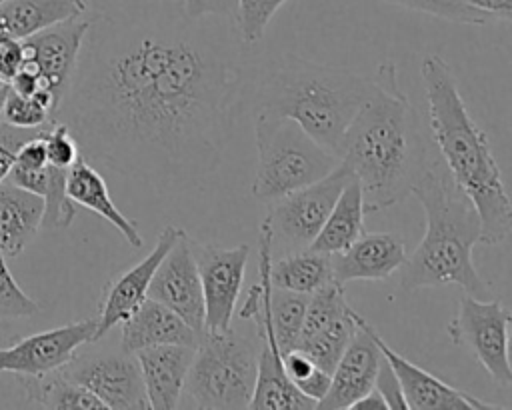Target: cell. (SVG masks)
I'll return each mask as SVG.
<instances>
[{
  "instance_id": "obj_1",
  "label": "cell",
  "mask_w": 512,
  "mask_h": 410,
  "mask_svg": "<svg viewBox=\"0 0 512 410\" xmlns=\"http://www.w3.org/2000/svg\"><path fill=\"white\" fill-rule=\"evenodd\" d=\"M170 2L132 18L92 16L52 116L88 162L164 196L218 170L244 104L236 24L190 20Z\"/></svg>"
},
{
  "instance_id": "obj_2",
  "label": "cell",
  "mask_w": 512,
  "mask_h": 410,
  "mask_svg": "<svg viewBox=\"0 0 512 410\" xmlns=\"http://www.w3.org/2000/svg\"><path fill=\"white\" fill-rule=\"evenodd\" d=\"M374 82V94L346 128L338 150L362 188L366 214L406 200L432 156L420 116L400 90L390 60L378 66Z\"/></svg>"
},
{
  "instance_id": "obj_3",
  "label": "cell",
  "mask_w": 512,
  "mask_h": 410,
  "mask_svg": "<svg viewBox=\"0 0 512 410\" xmlns=\"http://www.w3.org/2000/svg\"><path fill=\"white\" fill-rule=\"evenodd\" d=\"M420 76L440 160L480 216V242L500 244L512 230V204L486 132L470 116L454 72L440 54L424 56Z\"/></svg>"
},
{
  "instance_id": "obj_4",
  "label": "cell",
  "mask_w": 512,
  "mask_h": 410,
  "mask_svg": "<svg viewBox=\"0 0 512 410\" xmlns=\"http://www.w3.org/2000/svg\"><path fill=\"white\" fill-rule=\"evenodd\" d=\"M412 194L424 210L426 228L416 250L396 270L398 286L410 292L454 284L468 296H490V286L472 258L482 232L480 216L452 182L440 156H430Z\"/></svg>"
},
{
  "instance_id": "obj_5",
  "label": "cell",
  "mask_w": 512,
  "mask_h": 410,
  "mask_svg": "<svg viewBox=\"0 0 512 410\" xmlns=\"http://www.w3.org/2000/svg\"><path fill=\"white\" fill-rule=\"evenodd\" d=\"M374 90V78L298 54H282L254 84L248 106L252 118L294 120L312 140L338 156L346 128Z\"/></svg>"
},
{
  "instance_id": "obj_6",
  "label": "cell",
  "mask_w": 512,
  "mask_h": 410,
  "mask_svg": "<svg viewBox=\"0 0 512 410\" xmlns=\"http://www.w3.org/2000/svg\"><path fill=\"white\" fill-rule=\"evenodd\" d=\"M258 368V334L230 326L202 330L186 376L184 392L196 408H248Z\"/></svg>"
},
{
  "instance_id": "obj_7",
  "label": "cell",
  "mask_w": 512,
  "mask_h": 410,
  "mask_svg": "<svg viewBox=\"0 0 512 410\" xmlns=\"http://www.w3.org/2000/svg\"><path fill=\"white\" fill-rule=\"evenodd\" d=\"M252 122L258 158L250 194L264 204L324 178L340 162L294 120L254 116Z\"/></svg>"
},
{
  "instance_id": "obj_8",
  "label": "cell",
  "mask_w": 512,
  "mask_h": 410,
  "mask_svg": "<svg viewBox=\"0 0 512 410\" xmlns=\"http://www.w3.org/2000/svg\"><path fill=\"white\" fill-rule=\"evenodd\" d=\"M350 178L352 172L348 166L338 162V166L324 178L268 204V212L262 222L270 232L272 258L304 250L314 242Z\"/></svg>"
},
{
  "instance_id": "obj_9",
  "label": "cell",
  "mask_w": 512,
  "mask_h": 410,
  "mask_svg": "<svg viewBox=\"0 0 512 410\" xmlns=\"http://www.w3.org/2000/svg\"><path fill=\"white\" fill-rule=\"evenodd\" d=\"M512 312L500 298H474L464 294L454 318L446 324L452 344L466 348L488 376L502 386L512 384L508 356V328Z\"/></svg>"
},
{
  "instance_id": "obj_10",
  "label": "cell",
  "mask_w": 512,
  "mask_h": 410,
  "mask_svg": "<svg viewBox=\"0 0 512 410\" xmlns=\"http://www.w3.org/2000/svg\"><path fill=\"white\" fill-rule=\"evenodd\" d=\"M70 380L94 394L104 408L144 410L148 398L144 392L138 360L132 352L118 348H92L76 352L60 368Z\"/></svg>"
},
{
  "instance_id": "obj_11",
  "label": "cell",
  "mask_w": 512,
  "mask_h": 410,
  "mask_svg": "<svg viewBox=\"0 0 512 410\" xmlns=\"http://www.w3.org/2000/svg\"><path fill=\"white\" fill-rule=\"evenodd\" d=\"M190 250L194 254L202 284L204 330L224 332L232 326L234 320L246 264L250 258V246L240 244L224 248L190 238Z\"/></svg>"
},
{
  "instance_id": "obj_12",
  "label": "cell",
  "mask_w": 512,
  "mask_h": 410,
  "mask_svg": "<svg viewBox=\"0 0 512 410\" xmlns=\"http://www.w3.org/2000/svg\"><path fill=\"white\" fill-rule=\"evenodd\" d=\"M96 336V316L24 336L0 348V372L14 376H44L66 366L82 346Z\"/></svg>"
},
{
  "instance_id": "obj_13",
  "label": "cell",
  "mask_w": 512,
  "mask_h": 410,
  "mask_svg": "<svg viewBox=\"0 0 512 410\" xmlns=\"http://www.w3.org/2000/svg\"><path fill=\"white\" fill-rule=\"evenodd\" d=\"M90 22L92 16L70 18L22 40V62L30 64L38 72L44 88L54 96L58 106L74 74Z\"/></svg>"
},
{
  "instance_id": "obj_14",
  "label": "cell",
  "mask_w": 512,
  "mask_h": 410,
  "mask_svg": "<svg viewBox=\"0 0 512 410\" xmlns=\"http://www.w3.org/2000/svg\"><path fill=\"white\" fill-rule=\"evenodd\" d=\"M146 296L170 308L196 332L204 330L202 284L190 250V234L186 230H182L178 240L160 260Z\"/></svg>"
},
{
  "instance_id": "obj_15",
  "label": "cell",
  "mask_w": 512,
  "mask_h": 410,
  "mask_svg": "<svg viewBox=\"0 0 512 410\" xmlns=\"http://www.w3.org/2000/svg\"><path fill=\"white\" fill-rule=\"evenodd\" d=\"M182 230L184 228H178V226H166L158 234L156 244L144 258H140L134 266L122 270L120 274L108 280L98 304L94 342L102 340L112 328L120 326L142 304L154 270L158 268L164 254L178 240Z\"/></svg>"
},
{
  "instance_id": "obj_16",
  "label": "cell",
  "mask_w": 512,
  "mask_h": 410,
  "mask_svg": "<svg viewBox=\"0 0 512 410\" xmlns=\"http://www.w3.org/2000/svg\"><path fill=\"white\" fill-rule=\"evenodd\" d=\"M374 342L380 348V354L386 358L394 370L406 410H498L502 406L480 400L468 392H462L422 366L410 362L400 352H396L372 326Z\"/></svg>"
},
{
  "instance_id": "obj_17",
  "label": "cell",
  "mask_w": 512,
  "mask_h": 410,
  "mask_svg": "<svg viewBox=\"0 0 512 410\" xmlns=\"http://www.w3.org/2000/svg\"><path fill=\"white\" fill-rule=\"evenodd\" d=\"M356 334L342 352L330 374V386L318 400L322 410H348L352 402L364 396L376 380L382 360L380 348L372 336V324L356 312Z\"/></svg>"
},
{
  "instance_id": "obj_18",
  "label": "cell",
  "mask_w": 512,
  "mask_h": 410,
  "mask_svg": "<svg viewBox=\"0 0 512 410\" xmlns=\"http://www.w3.org/2000/svg\"><path fill=\"white\" fill-rule=\"evenodd\" d=\"M406 260L404 238L394 232H362L346 250L332 254V278L346 286L352 280H386Z\"/></svg>"
},
{
  "instance_id": "obj_19",
  "label": "cell",
  "mask_w": 512,
  "mask_h": 410,
  "mask_svg": "<svg viewBox=\"0 0 512 410\" xmlns=\"http://www.w3.org/2000/svg\"><path fill=\"white\" fill-rule=\"evenodd\" d=\"M196 346L158 344L134 352L152 410H174L180 404Z\"/></svg>"
},
{
  "instance_id": "obj_20",
  "label": "cell",
  "mask_w": 512,
  "mask_h": 410,
  "mask_svg": "<svg viewBox=\"0 0 512 410\" xmlns=\"http://www.w3.org/2000/svg\"><path fill=\"white\" fill-rule=\"evenodd\" d=\"M120 326L118 346L132 354L158 344L196 346L200 338V332L190 328L178 314L148 296Z\"/></svg>"
},
{
  "instance_id": "obj_21",
  "label": "cell",
  "mask_w": 512,
  "mask_h": 410,
  "mask_svg": "<svg viewBox=\"0 0 512 410\" xmlns=\"http://www.w3.org/2000/svg\"><path fill=\"white\" fill-rule=\"evenodd\" d=\"M66 194L74 204L84 206L86 210L94 212L96 216H100L108 224H112L134 250L144 246V238H142L138 226L134 224V220H130L128 216H124L120 212V208L114 204V200L108 192V184H106L104 176L82 154L68 168Z\"/></svg>"
},
{
  "instance_id": "obj_22",
  "label": "cell",
  "mask_w": 512,
  "mask_h": 410,
  "mask_svg": "<svg viewBox=\"0 0 512 410\" xmlns=\"http://www.w3.org/2000/svg\"><path fill=\"white\" fill-rule=\"evenodd\" d=\"M44 200L8 178L0 182V254L18 256L42 228Z\"/></svg>"
},
{
  "instance_id": "obj_23",
  "label": "cell",
  "mask_w": 512,
  "mask_h": 410,
  "mask_svg": "<svg viewBox=\"0 0 512 410\" xmlns=\"http://www.w3.org/2000/svg\"><path fill=\"white\" fill-rule=\"evenodd\" d=\"M84 14L82 0H4L0 4V36L26 40L48 26Z\"/></svg>"
},
{
  "instance_id": "obj_24",
  "label": "cell",
  "mask_w": 512,
  "mask_h": 410,
  "mask_svg": "<svg viewBox=\"0 0 512 410\" xmlns=\"http://www.w3.org/2000/svg\"><path fill=\"white\" fill-rule=\"evenodd\" d=\"M364 198L358 180L352 178L336 198L328 218L324 220L318 236L308 246L324 254H338L346 250L364 232Z\"/></svg>"
},
{
  "instance_id": "obj_25",
  "label": "cell",
  "mask_w": 512,
  "mask_h": 410,
  "mask_svg": "<svg viewBox=\"0 0 512 410\" xmlns=\"http://www.w3.org/2000/svg\"><path fill=\"white\" fill-rule=\"evenodd\" d=\"M268 282L280 290L312 294L328 282H334L332 254L304 248L274 256L268 264Z\"/></svg>"
},
{
  "instance_id": "obj_26",
  "label": "cell",
  "mask_w": 512,
  "mask_h": 410,
  "mask_svg": "<svg viewBox=\"0 0 512 410\" xmlns=\"http://www.w3.org/2000/svg\"><path fill=\"white\" fill-rule=\"evenodd\" d=\"M32 408L48 410H104V404L86 388L70 380L62 370L44 376H16Z\"/></svg>"
},
{
  "instance_id": "obj_27",
  "label": "cell",
  "mask_w": 512,
  "mask_h": 410,
  "mask_svg": "<svg viewBox=\"0 0 512 410\" xmlns=\"http://www.w3.org/2000/svg\"><path fill=\"white\" fill-rule=\"evenodd\" d=\"M356 310L348 304L338 316L330 318L322 326L300 334L296 344L320 370L332 374L342 352L356 334Z\"/></svg>"
},
{
  "instance_id": "obj_28",
  "label": "cell",
  "mask_w": 512,
  "mask_h": 410,
  "mask_svg": "<svg viewBox=\"0 0 512 410\" xmlns=\"http://www.w3.org/2000/svg\"><path fill=\"white\" fill-rule=\"evenodd\" d=\"M388 4L406 8V10H414V12H422L428 16H436L448 22H456V24H470V26H482V24H490L492 18L472 6H468L462 0H384Z\"/></svg>"
},
{
  "instance_id": "obj_29",
  "label": "cell",
  "mask_w": 512,
  "mask_h": 410,
  "mask_svg": "<svg viewBox=\"0 0 512 410\" xmlns=\"http://www.w3.org/2000/svg\"><path fill=\"white\" fill-rule=\"evenodd\" d=\"M284 2L288 0H238L234 24L244 46L262 40L270 20Z\"/></svg>"
},
{
  "instance_id": "obj_30",
  "label": "cell",
  "mask_w": 512,
  "mask_h": 410,
  "mask_svg": "<svg viewBox=\"0 0 512 410\" xmlns=\"http://www.w3.org/2000/svg\"><path fill=\"white\" fill-rule=\"evenodd\" d=\"M38 312L40 304L18 286L6 264V256L0 254V322L30 318Z\"/></svg>"
},
{
  "instance_id": "obj_31",
  "label": "cell",
  "mask_w": 512,
  "mask_h": 410,
  "mask_svg": "<svg viewBox=\"0 0 512 410\" xmlns=\"http://www.w3.org/2000/svg\"><path fill=\"white\" fill-rule=\"evenodd\" d=\"M0 122L14 128H42L52 122V112L46 106H42L36 98L8 90Z\"/></svg>"
},
{
  "instance_id": "obj_32",
  "label": "cell",
  "mask_w": 512,
  "mask_h": 410,
  "mask_svg": "<svg viewBox=\"0 0 512 410\" xmlns=\"http://www.w3.org/2000/svg\"><path fill=\"white\" fill-rule=\"evenodd\" d=\"M44 146H46L48 164L58 166V168H70L76 162V158L80 156L76 138L72 136L70 128L60 120H52L46 126Z\"/></svg>"
},
{
  "instance_id": "obj_33",
  "label": "cell",
  "mask_w": 512,
  "mask_h": 410,
  "mask_svg": "<svg viewBox=\"0 0 512 410\" xmlns=\"http://www.w3.org/2000/svg\"><path fill=\"white\" fill-rule=\"evenodd\" d=\"M86 12L100 18H132L160 8L168 0H82Z\"/></svg>"
},
{
  "instance_id": "obj_34",
  "label": "cell",
  "mask_w": 512,
  "mask_h": 410,
  "mask_svg": "<svg viewBox=\"0 0 512 410\" xmlns=\"http://www.w3.org/2000/svg\"><path fill=\"white\" fill-rule=\"evenodd\" d=\"M182 12L190 20L200 18H224L234 22L238 0H178Z\"/></svg>"
},
{
  "instance_id": "obj_35",
  "label": "cell",
  "mask_w": 512,
  "mask_h": 410,
  "mask_svg": "<svg viewBox=\"0 0 512 410\" xmlns=\"http://www.w3.org/2000/svg\"><path fill=\"white\" fill-rule=\"evenodd\" d=\"M38 128H14L8 126L4 122H0V182L6 180L12 160H14V152L16 148L36 132Z\"/></svg>"
},
{
  "instance_id": "obj_36",
  "label": "cell",
  "mask_w": 512,
  "mask_h": 410,
  "mask_svg": "<svg viewBox=\"0 0 512 410\" xmlns=\"http://www.w3.org/2000/svg\"><path fill=\"white\" fill-rule=\"evenodd\" d=\"M374 388L382 394L388 410H406V402L402 398V390H400V382L394 374V370L390 368V364L386 362V358L382 356L380 366H378V374L374 380Z\"/></svg>"
},
{
  "instance_id": "obj_37",
  "label": "cell",
  "mask_w": 512,
  "mask_h": 410,
  "mask_svg": "<svg viewBox=\"0 0 512 410\" xmlns=\"http://www.w3.org/2000/svg\"><path fill=\"white\" fill-rule=\"evenodd\" d=\"M24 60L22 40L0 36V82L8 84Z\"/></svg>"
},
{
  "instance_id": "obj_38",
  "label": "cell",
  "mask_w": 512,
  "mask_h": 410,
  "mask_svg": "<svg viewBox=\"0 0 512 410\" xmlns=\"http://www.w3.org/2000/svg\"><path fill=\"white\" fill-rule=\"evenodd\" d=\"M306 398H310L314 404H318V400L326 394L328 386H330V374L316 368L312 374H308L304 380L294 384Z\"/></svg>"
},
{
  "instance_id": "obj_39",
  "label": "cell",
  "mask_w": 512,
  "mask_h": 410,
  "mask_svg": "<svg viewBox=\"0 0 512 410\" xmlns=\"http://www.w3.org/2000/svg\"><path fill=\"white\" fill-rule=\"evenodd\" d=\"M462 2L488 14L492 20H502V22L512 20V0H462Z\"/></svg>"
},
{
  "instance_id": "obj_40",
  "label": "cell",
  "mask_w": 512,
  "mask_h": 410,
  "mask_svg": "<svg viewBox=\"0 0 512 410\" xmlns=\"http://www.w3.org/2000/svg\"><path fill=\"white\" fill-rule=\"evenodd\" d=\"M348 410H388L382 394L372 386L364 396H360L356 402L350 404Z\"/></svg>"
},
{
  "instance_id": "obj_41",
  "label": "cell",
  "mask_w": 512,
  "mask_h": 410,
  "mask_svg": "<svg viewBox=\"0 0 512 410\" xmlns=\"http://www.w3.org/2000/svg\"><path fill=\"white\" fill-rule=\"evenodd\" d=\"M8 90H10V86H8V84H2V86H0V116H2V108H4V102H6Z\"/></svg>"
},
{
  "instance_id": "obj_42",
  "label": "cell",
  "mask_w": 512,
  "mask_h": 410,
  "mask_svg": "<svg viewBox=\"0 0 512 410\" xmlns=\"http://www.w3.org/2000/svg\"><path fill=\"white\" fill-rule=\"evenodd\" d=\"M2 84H4V82H0V86H2Z\"/></svg>"
},
{
  "instance_id": "obj_43",
  "label": "cell",
  "mask_w": 512,
  "mask_h": 410,
  "mask_svg": "<svg viewBox=\"0 0 512 410\" xmlns=\"http://www.w3.org/2000/svg\"><path fill=\"white\" fill-rule=\"evenodd\" d=\"M2 2H4V0H0V4H2Z\"/></svg>"
}]
</instances>
